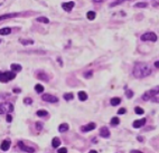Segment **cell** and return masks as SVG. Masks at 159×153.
I'll use <instances>...</instances> for the list:
<instances>
[{
	"mask_svg": "<svg viewBox=\"0 0 159 153\" xmlns=\"http://www.w3.org/2000/svg\"><path fill=\"white\" fill-rule=\"evenodd\" d=\"M151 74V68L145 63H138L133 67V76L135 78H145Z\"/></svg>",
	"mask_w": 159,
	"mask_h": 153,
	"instance_id": "cell-1",
	"label": "cell"
},
{
	"mask_svg": "<svg viewBox=\"0 0 159 153\" xmlns=\"http://www.w3.org/2000/svg\"><path fill=\"white\" fill-rule=\"evenodd\" d=\"M158 93H159V86L153 87V88H151V89H149V90H147V92H146L145 94L142 95V100H143V101L152 100L153 97H156V95H157Z\"/></svg>",
	"mask_w": 159,
	"mask_h": 153,
	"instance_id": "cell-2",
	"label": "cell"
},
{
	"mask_svg": "<svg viewBox=\"0 0 159 153\" xmlns=\"http://www.w3.org/2000/svg\"><path fill=\"white\" fill-rule=\"evenodd\" d=\"M15 77H16V74L14 72H0V82L2 83H8Z\"/></svg>",
	"mask_w": 159,
	"mask_h": 153,
	"instance_id": "cell-3",
	"label": "cell"
},
{
	"mask_svg": "<svg viewBox=\"0 0 159 153\" xmlns=\"http://www.w3.org/2000/svg\"><path fill=\"white\" fill-rule=\"evenodd\" d=\"M157 35H156L155 33H152V32H149V33H146V34H143V35H141V37H140V39H141L142 41H148V40H150V41H156L157 40Z\"/></svg>",
	"mask_w": 159,
	"mask_h": 153,
	"instance_id": "cell-4",
	"label": "cell"
},
{
	"mask_svg": "<svg viewBox=\"0 0 159 153\" xmlns=\"http://www.w3.org/2000/svg\"><path fill=\"white\" fill-rule=\"evenodd\" d=\"M14 111V106L12 104H10V103H2V104H0V114H4V113H10Z\"/></svg>",
	"mask_w": 159,
	"mask_h": 153,
	"instance_id": "cell-5",
	"label": "cell"
},
{
	"mask_svg": "<svg viewBox=\"0 0 159 153\" xmlns=\"http://www.w3.org/2000/svg\"><path fill=\"white\" fill-rule=\"evenodd\" d=\"M43 100L45 101V102H48V103H56V102H58V98L55 97V96H53V95H51V94L43 95Z\"/></svg>",
	"mask_w": 159,
	"mask_h": 153,
	"instance_id": "cell-6",
	"label": "cell"
},
{
	"mask_svg": "<svg viewBox=\"0 0 159 153\" xmlns=\"http://www.w3.org/2000/svg\"><path fill=\"white\" fill-rule=\"evenodd\" d=\"M18 146L22 150V151H26V152H30V153H34L35 152V149L34 147H30V146H27V145L24 144V142H18Z\"/></svg>",
	"mask_w": 159,
	"mask_h": 153,
	"instance_id": "cell-7",
	"label": "cell"
},
{
	"mask_svg": "<svg viewBox=\"0 0 159 153\" xmlns=\"http://www.w3.org/2000/svg\"><path fill=\"white\" fill-rule=\"evenodd\" d=\"M146 118L143 117V118H140V120H137V121H134L133 123H132V126H133L134 129H139V128H142L143 125L146 124Z\"/></svg>",
	"mask_w": 159,
	"mask_h": 153,
	"instance_id": "cell-8",
	"label": "cell"
},
{
	"mask_svg": "<svg viewBox=\"0 0 159 153\" xmlns=\"http://www.w3.org/2000/svg\"><path fill=\"white\" fill-rule=\"evenodd\" d=\"M74 1H69V2H64L63 5H62V7H63V9L65 11H71V10L74 8Z\"/></svg>",
	"mask_w": 159,
	"mask_h": 153,
	"instance_id": "cell-9",
	"label": "cell"
},
{
	"mask_svg": "<svg viewBox=\"0 0 159 153\" xmlns=\"http://www.w3.org/2000/svg\"><path fill=\"white\" fill-rule=\"evenodd\" d=\"M95 128H96L95 123H88L87 125L82 126V128H81V131H82V132H88V131H92V130H94Z\"/></svg>",
	"mask_w": 159,
	"mask_h": 153,
	"instance_id": "cell-10",
	"label": "cell"
},
{
	"mask_svg": "<svg viewBox=\"0 0 159 153\" xmlns=\"http://www.w3.org/2000/svg\"><path fill=\"white\" fill-rule=\"evenodd\" d=\"M100 135L102 137H105V139L110 136V131H109V129L106 126H103V128L100 129Z\"/></svg>",
	"mask_w": 159,
	"mask_h": 153,
	"instance_id": "cell-11",
	"label": "cell"
},
{
	"mask_svg": "<svg viewBox=\"0 0 159 153\" xmlns=\"http://www.w3.org/2000/svg\"><path fill=\"white\" fill-rule=\"evenodd\" d=\"M9 147H10V141L9 140H5V141L0 144V149H1L2 151H7Z\"/></svg>",
	"mask_w": 159,
	"mask_h": 153,
	"instance_id": "cell-12",
	"label": "cell"
},
{
	"mask_svg": "<svg viewBox=\"0 0 159 153\" xmlns=\"http://www.w3.org/2000/svg\"><path fill=\"white\" fill-rule=\"evenodd\" d=\"M77 96H79L80 101H86L87 100V94L85 92H83V90H80V92L77 93Z\"/></svg>",
	"mask_w": 159,
	"mask_h": 153,
	"instance_id": "cell-13",
	"label": "cell"
},
{
	"mask_svg": "<svg viewBox=\"0 0 159 153\" xmlns=\"http://www.w3.org/2000/svg\"><path fill=\"white\" fill-rule=\"evenodd\" d=\"M16 16H19V14L15 12V14H7V15H2V16H0V21H1V20H4V19H8V18L16 17Z\"/></svg>",
	"mask_w": 159,
	"mask_h": 153,
	"instance_id": "cell-14",
	"label": "cell"
},
{
	"mask_svg": "<svg viewBox=\"0 0 159 153\" xmlns=\"http://www.w3.org/2000/svg\"><path fill=\"white\" fill-rule=\"evenodd\" d=\"M59 145H61V140H59L58 137H54L53 141H52V146L56 149V147H58Z\"/></svg>",
	"mask_w": 159,
	"mask_h": 153,
	"instance_id": "cell-15",
	"label": "cell"
},
{
	"mask_svg": "<svg viewBox=\"0 0 159 153\" xmlns=\"http://www.w3.org/2000/svg\"><path fill=\"white\" fill-rule=\"evenodd\" d=\"M120 103H121V98H120V97H113V98H111V105L112 106H117V105H119Z\"/></svg>",
	"mask_w": 159,
	"mask_h": 153,
	"instance_id": "cell-16",
	"label": "cell"
},
{
	"mask_svg": "<svg viewBox=\"0 0 159 153\" xmlns=\"http://www.w3.org/2000/svg\"><path fill=\"white\" fill-rule=\"evenodd\" d=\"M69 124H66V123H62L61 125H59V128H58V131L59 132H66L67 130H69Z\"/></svg>",
	"mask_w": 159,
	"mask_h": 153,
	"instance_id": "cell-17",
	"label": "cell"
},
{
	"mask_svg": "<svg viewBox=\"0 0 159 153\" xmlns=\"http://www.w3.org/2000/svg\"><path fill=\"white\" fill-rule=\"evenodd\" d=\"M10 68H11V71L14 72H20L21 71V66L18 64H11L10 65Z\"/></svg>",
	"mask_w": 159,
	"mask_h": 153,
	"instance_id": "cell-18",
	"label": "cell"
},
{
	"mask_svg": "<svg viewBox=\"0 0 159 153\" xmlns=\"http://www.w3.org/2000/svg\"><path fill=\"white\" fill-rule=\"evenodd\" d=\"M10 33H11V29H10V28H2V29H0V35H2V36L9 35Z\"/></svg>",
	"mask_w": 159,
	"mask_h": 153,
	"instance_id": "cell-19",
	"label": "cell"
},
{
	"mask_svg": "<svg viewBox=\"0 0 159 153\" xmlns=\"http://www.w3.org/2000/svg\"><path fill=\"white\" fill-rule=\"evenodd\" d=\"M37 116H39V117H45V116H47L48 115V113H47V111H45V110H39V111H37Z\"/></svg>",
	"mask_w": 159,
	"mask_h": 153,
	"instance_id": "cell-20",
	"label": "cell"
},
{
	"mask_svg": "<svg viewBox=\"0 0 159 153\" xmlns=\"http://www.w3.org/2000/svg\"><path fill=\"white\" fill-rule=\"evenodd\" d=\"M118 124H120V120H119V117L114 116V117H112V118H111V125L117 126Z\"/></svg>",
	"mask_w": 159,
	"mask_h": 153,
	"instance_id": "cell-21",
	"label": "cell"
},
{
	"mask_svg": "<svg viewBox=\"0 0 159 153\" xmlns=\"http://www.w3.org/2000/svg\"><path fill=\"white\" fill-rule=\"evenodd\" d=\"M95 16H96V14H95L94 11H88L87 14H86V17H87L88 20H93L95 18Z\"/></svg>",
	"mask_w": 159,
	"mask_h": 153,
	"instance_id": "cell-22",
	"label": "cell"
},
{
	"mask_svg": "<svg viewBox=\"0 0 159 153\" xmlns=\"http://www.w3.org/2000/svg\"><path fill=\"white\" fill-rule=\"evenodd\" d=\"M35 90L37 93H43L44 92V86H43V85H40V84H37L35 86Z\"/></svg>",
	"mask_w": 159,
	"mask_h": 153,
	"instance_id": "cell-23",
	"label": "cell"
},
{
	"mask_svg": "<svg viewBox=\"0 0 159 153\" xmlns=\"http://www.w3.org/2000/svg\"><path fill=\"white\" fill-rule=\"evenodd\" d=\"M19 41L22 44V45H32V44L34 43L32 39H20Z\"/></svg>",
	"mask_w": 159,
	"mask_h": 153,
	"instance_id": "cell-24",
	"label": "cell"
},
{
	"mask_svg": "<svg viewBox=\"0 0 159 153\" xmlns=\"http://www.w3.org/2000/svg\"><path fill=\"white\" fill-rule=\"evenodd\" d=\"M147 2H138V4H135V7L137 8H147Z\"/></svg>",
	"mask_w": 159,
	"mask_h": 153,
	"instance_id": "cell-25",
	"label": "cell"
},
{
	"mask_svg": "<svg viewBox=\"0 0 159 153\" xmlns=\"http://www.w3.org/2000/svg\"><path fill=\"white\" fill-rule=\"evenodd\" d=\"M37 76L39 77V78L41 79V81H46V82L48 81V77L46 76V75L44 74V73H39V74H37Z\"/></svg>",
	"mask_w": 159,
	"mask_h": 153,
	"instance_id": "cell-26",
	"label": "cell"
},
{
	"mask_svg": "<svg viewBox=\"0 0 159 153\" xmlns=\"http://www.w3.org/2000/svg\"><path fill=\"white\" fill-rule=\"evenodd\" d=\"M36 20L39 21V22H45V24H48V22H49L48 18H46V17H39V18H37Z\"/></svg>",
	"mask_w": 159,
	"mask_h": 153,
	"instance_id": "cell-27",
	"label": "cell"
},
{
	"mask_svg": "<svg viewBox=\"0 0 159 153\" xmlns=\"http://www.w3.org/2000/svg\"><path fill=\"white\" fill-rule=\"evenodd\" d=\"M134 112L137 114H140V115H142L143 113H145V111H143V108L139 107V106H137V107H134Z\"/></svg>",
	"mask_w": 159,
	"mask_h": 153,
	"instance_id": "cell-28",
	"label": "cell"
},
{
	"mask_svg": "<svg viewBox=\"0 0 159 153\" xmlns=\"http://www.w3.org/2000/svg\"><path fill=\"white\" fill-rule=\"evenodd\" d=\"M64 100H65V101H71V100H73V94H72V93H67V94H64Z\"/></svg>",
	"mask_w": 159,
	"mask_h": 153,
	"instance_id": "cell-29",
	"label": "cell"
},
{
	"mask_svg": "<svg viewBox=\"0 0 159 153\" xmlns=\"http://www.w3.org/2000/svg\"><path fill=\"white\" fill-rule=\"evenodd\" d=\"M126 95H127L128 98H131L132 96H133V92H132V90H127V92H126Z\"/></svg>",
	"mask_w": 159,
	"mask_h": 153,
	"instance_id": "cell-30",
	"label": "cell"
},
{
	"mask_svg": "<svg viewBox=\"0 0 159 153\" xmlns=\"http://www.w3.org/2000/svg\"><path fill=\"white\" fill-rule=\"evenodd\" d=\"M24 103H25V104H32L33 100H32V98H29V97H26L24 100Z\"/></svg>",
	"mask_w": 159,
	"mask_h": 153,
	"instance_id": "cell-31",
	"label": "cell"
},
{
	"mask_svg": "<svg viewBox=\"0 0 159 153\" xmlns=\"http://www.w3.org/2000/svg\"><path fill=\"white\" fill-rule=\"evenodd\" d=\"M92 75H93V71H88L87 73H85V74H84V77H86V78H90Z\"/></svg>",
	"mask_w": 159,
	"mask_h": 153,
	"instance_id": "cell-32",
	"label": "cell"
},
{
	"mask_svg": "<svg viewBox=\"0 0 159 153\" xmlns=\"http://www.w3.org/2000/svg\"><path fill=\"white\" fill-rule=\"evenodd\" d=\"M36 129L37 130L43 129V123H41V122H36Z\"/></svg>",
	"mask_w": 159,
	"mask_h": 153,
	"instance_id": "cell-33",
	"label": "cell"
},
{
	"mask_svg": "<svg viewBox=\"0 0 159 153\" xmlns=\"http://www.w3.org/2000/svg\"><path fill=\"white\" fill-rule=\"evenodd\" d=\"M126 112H127L126 108H124V107H121V108H120V110L118 111V114H120V115H121V114H124Z\"/></svg>",
	"mask_w": 159,
	"mask_h": 153,
	"instance_id": "cell-34",
	"label": "cell"
},
{
	"mask_svg": "<svg viewBox=\"0 0 159 153\" xmlns=\"http://www.w3.org/2000/svg\"><path fill=\"white\" fill-rule=\"evenodd\" d=\"M6 121L8 122V123H10V122L12 121V116L10 115V114H8V115H7V117H6Z\"/></svg>",
	"mask_w": 159,
	"mask_h": 153,
	"instance_id": "cell-35",
	"label": "cell"
},
{
	"mask_svg": "<svg viewBox=\"0 0 159 153\" xmlns=\"http://www.w3.org/2000/svg\"><path fill=\"white\" fill-rule=\"evenodd\" d=\"M66 152H67L66 147H61V149L58 150V153H66Z\"/></svg>",
	"mask_w": 159,
	"mask_h": 153,
	"instance_id": "cell-36",
	"label": "cell"
},
{
	"mask_svg": "<svg viewBox=\"0 0 159 153\" xmlns=\"http://www.w3.org/2000/svg\"><path fill=\"white\" fill-rule=\"evenodd\" d=\"M151 101H152V102H157V103H159V96H156V97H153Z\"/></svg>",
	"mask_w": 159,
	"mask_h": 153,
	"instance_id": "cell-37",
	"label": "cell"
},
{
	"mask_svg": "<svg viewBox=\"0 0 159 153\" xmlns=\"http://www.w3.org/2000/svg\"><path fill=\"white\" fill-rule=\"evenodd\" d=\"M137 140H138V141H140V142H142L143 141V137L142 136H137Z\"/></svg>",
	"mask_w": 159,
	"mask_h": 153,
	"instance_id": "cell-38",
	"label": "cell"
},
{
	"mask_svg": "<svg viewBox=\"0 0 159 153\" xmlns=\"http://www.w3.org/2000/svg\"><path fill=\"white\" fill-rule=\"evenodd\" d=\"M130 153H142V152L141 151H138V150H132Z\"/></svg>",
	"mask_w": 159,
	"mask_h": 153,
	"instance_id": "cell-39",
	"label": "cell"
},
{
	"mask_svg": "<svg viewBox=\"0 0 159 153\" xmlns=\"http://www.w3.org/2000/svg\"><path fill=\"white\" fill-rule=\"evenodd\" d=\"M155 66L157 67V68H159V60H157V62H155Z\"/></svg>",
	"mask_w": 159,
	"mask_h": 153,
	"instance_id": "cell-40",
	"label": "cell"
},
{
	"mask_svg": "<svg viewBox=\"0 0 159 153\" xmlns=\"http://www.w3.org/2000/svg\"><path fill=\"white\" fill-rule=\"evenodd\" d=\"M14 92H15V93H19V92H20V89H18V88H15V89H14Z\"/></svg>",
	"mask_w": 159,
	"mask_h": 153,
	"instance_id": "cell-41",
	"label": "cell"
},
{
	"mask_svg": "<svg viewBox=\"0 0 159 153\" xmlns=\"http://www.w3.org/2000/svg\"><path fill=\"white\" fill-rule=\"evenodd\" d=\"M88 153H98V151H95V150H91Z\"/></svg>",
	"mask_w": 159,
	"mask_h": 153,
	"instance_id": "cell-42",
	"label": "cell"
},
{
	"mask_svg": "<svg viewBox=\"0 0 159 153\" xmlns=\"http://www.w3.org/2000/svg\"><path fill=\"white\" fill-rule=\"evenodd\" d=\"M0 5H2V1H0Z\"/></svg>",
	"mask_w": 159,
	"mask_h": 153,
	"instance_id": "cell-43",
	"label": "cell"
},
{
	"mask_svg": "<svg viewBox=\"0 0 159 153\" xmlns=\"http://www.w3.org/2000/svg\"><path fill=\"white\" fill-rule=\"evenodd\" d=\"M0 43H1V40H0Z\"/></svg>",
	"mask_w": 159,
	"mask_h": 153,
	"instance_id": "cell-44",
	"label": "cell"
}]
</instances>
